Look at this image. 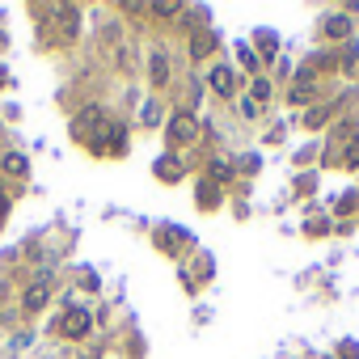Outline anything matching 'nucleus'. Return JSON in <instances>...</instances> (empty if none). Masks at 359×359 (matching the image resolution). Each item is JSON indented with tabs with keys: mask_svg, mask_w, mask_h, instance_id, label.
<instances>
[{
	"mask_svg": "<svg viewBox=\"0 0 359 359\" xmlns=\"http://www.w3.org/2000/svg\"><path fill=\"white\" fill-rule=\"evenodd\" d=\"M85 359H89V355H85Z\"/></svg>",
	"mask_w": 359,
	"mask_h": 359,
	"instance_id": "nucleus-14",
	"label": "nucleus"
},
{
	"mask_svg": "<svg viewBox=\"0 0 359 359\" xmlns=\"http://www.w3.org/2000/svg\"><path fill=\"white\" fill-rule=\"evenodd\" d=\"M195 131H199L195 127V114H173L169 118V135L173 140H195Z\"/></svg>",
	"mask_w": 359,
	"mask_h": 359,
	"instance_id": "nucleus-3",
	"label": "nucleus"
},
{
	"mask_svg": "<svg viewBox=\"0 0 359 359\" xmlns=\"http://www.w3.org/2000/svg\"><path fill=\"white\" fill-rule=\"evenodd\" d=\"M346 169H359V140L346 148Z\"/></svg>",
	"mask_w": 359,
	"mask_h": 359,
	"instance_id": "nucleus-11",
	"label": "nucleus"
},
{
	"mask_svg": "<svg viewBox=\"0 0 359 359\" xmlns=\"http://www.w3.org/2000/svg\"><path fill=\"white\" fill-rule=\"evenodd\" d=\"M208 81H212V89H216L220 97H233V93H237V72H233L229 64H216Z\"/></svg>",
	"mask_w": 359,
	"mask_h": 359,
	"instance_id": "nucleus-1",
	"label": "nucleus"
},
{
	"mask_svg": "<svg viewBox=\"0 0 359 359\" xmlns=\"http://www.w3.org/2000/svg\"><path fill=\"white\" fill-rule=\"evenodd\" d=\"M165 81H169V55L152 51V85H165Z\"/></svg>",
	"mask_w": 359,
	"mask_h": 359,
	"instance_id": "nucleus-6",
	"label": "nucleus"
},
{
	"mask_svg": "<svg viewBox=\"0 0 359 359\" xmlns=\"http://www.w3.org/2000/svg\"><path fill=\"white\" fill-rule=\"evenodd\" d=\"M43 304H47V287L39 283V287H30V292H26V309H43Z\"/></svg>",
	"mask_w": 359,
	"mask_h": 359,
	"instance_id": "nucleus-8",
	"label": "nucleus"
},
{
	"mask_svg": "<svg viewBox=\"0 0 359 359\" xmlns=\"http://www.w3.org/2000/svg\"><path fill=\"white\" fill-rule=\"evenodd\" d=\"M0 216H5V199H0Z\"/></svg>",
	"mask_w": 359,
	"mask_h": 359,
	"instance_id": "nucleus-13",
	"label": "nucleus"
},
{
	"mask_svg": "<svg viewBox=\"0 0 359 359\" xmlns=\"http://www.w3.org/2000/svg\"><path fill=\"white\" fill-rule=\"evenodd\" d=\"M0 169L13 173V177H26V173H30V161H26L22 152H5V156H0Z\"/></svg>",
	"mask_w": 359,
	"mask_h": 359,
	"instance_id": "nucleus-4",
	"label": "nucleus"
},
{
	"mask_svg": "<svg viewBox=\"0 0 359 359\" xmlns=\"http://www.w3.org/2000/svg\"><path fill=\"white\" fill-rule=\"evenodd\" d=\"M144 123H161V106H156V102L144 106Z\"/></svg>",
	"mask_w": 359,
	"mask_h": 359,
	"instance_id": "nucleus-10",
	"label": "nucleus"
},
{
	"mask_svg": "<svg viewBox=\"0 0 359 359\" xmlns=\"http://www.w3.org/2000/svg\"><path fill=\"white\" fill-rule=\"evenodd\" d=\"M325 39H346L351 34V18H342V13H334V18H325Z\"/></svg>",
	"mask_w": 359,
	"mask_h": 359,
	"instance_id": "nucleus-5",
	"label": "nucleus"
},
{
	"mask_svg": "<svg viewBox=\"0 0 359 359\" xmlns=\"http://www.w3.org/2000/svg\"><path fill=\"white\" fill-rule=\"evenodd\" d=\"M250 97L262 106V102H271V76H254V85H250Z\"/></svg>",
	"mask_w": 359,
	"mask_h": 359,
	"instance_id": "nucleus-7",
	"label": "nucleus"
},
{
	"mask_svg": "<svg viewBox=\"0 0 359 359\" xmlns=\"http://www.w3.org/2000/svg\"><path fill=\"white\" fill-rule=\"evenodd\" d=\"M89 321H93V317H89L85 309H72V313L64 317V325H60V330H64L68 338H85V334H89Z\"/></svg>",
	"mask_w": 359,
	"mask_h": 359,
	"instance_id": "nucleus-2",
	"label": "nucleus"
},
{
	"mask_svg": "<svg viewBox=\"0 0 359 359\" xmlns=\"http://www.w3.org/2000/svg\"><path fill=\"white\" fill-rule=\"evenodd\" d=\"M237 106H241V114H245V118H258V110H262V106H258L254 97H241Z\"/></svg>",
	"mask_w": 359,
	"mask_h": 359,
	"instance_id": "nucleus-9",
	"label": "nucleus"
},
{
	"mask_svg": "<svg viewBox=\"0 0 359 359\" xmlns=\"http://www.w3.org/2000/svg\"><path fill=\"white\" fill-rule=\"evenodd\" d=\"M152 13H156V18H173V13H177V5H152Z\"/></svg>",
	"mask_w": 359,
	"mask_h": 359,
	"instance_id": "nucleus-12",
	"label": "nucleus"
}]
</instances>
